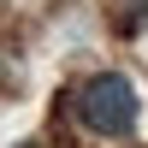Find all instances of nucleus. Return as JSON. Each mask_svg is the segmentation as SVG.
Here are the masks:
<instances>
[{
    "instance_id": "nucleus-1",
    "label": "nucleus",
    "mask_w": 148,
    "mask_h": 148,
    "mask_svg": "<svg viewBox=\"0 0 148 148\" xmlns=\"http://www.w3.org/2000/svg\"><path fill=\"white\" fill-rule=\"evenodd\" d=\"M71 113L83 119V125L95 130V136H130L142 119V95L136 83L125 77V71H95V77H83L77 89H71Z\"/></svg>"
},
{
    "instance_id": "nucleus-2",
    "label": "nucleus",
    "mask_w": 148,
    "mask_h": 148,
    "mask_svg": "<svg viewBox=\"0 0 148 148\" xmlns=\"http://www.w3.org/2000/svg\"><path fill=\"white\" fill-rule=\"evenodd\" d=\"M119 6H125V18H130V24H142V18H148V0H119Z\"/></svg>"
}]
</instances>
